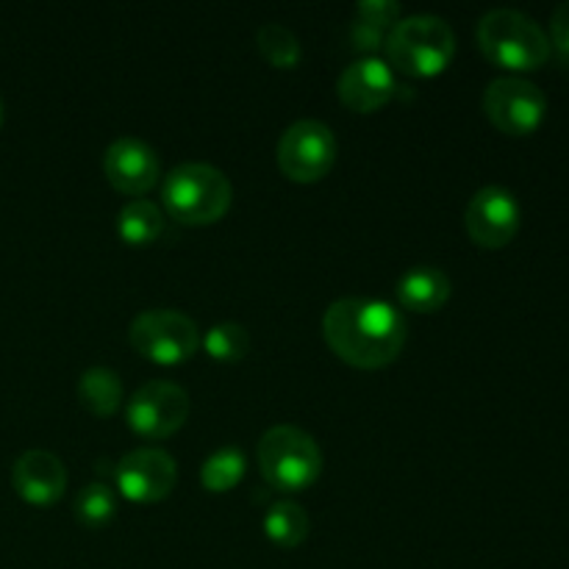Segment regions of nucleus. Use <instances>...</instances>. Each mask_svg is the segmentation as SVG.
Here are the masks:
<instances>
[{
  "label": "nucleus",
  "mask_w": 569,
  "mask_h": 569,
  "mask_svg": "<svg viewBox=\"0 0 569 569\" xmlns=\"http://www.w3.org/2000/svg\"><path fill=\"white\" fill-rule=\"evenodd\" d=\"M328 348L359 370H381L403 350L409 326L392 303L376 298H342L322 315Z\"/></svg>",
  "instance_id": "f257e3e1"
},
{
  "label": "nucleus",
  "mask_w": 569,
  "mask_h": 569,
  "mask_svg": "<svg viewBox=\"0 0 569 569\" xmlns=\"http://www.w3.org/2000/svg\"><path fill=\"white\" fill-rule=\"evenodd\" d=\"M167 214L183 226H211L231 209L233 187L228 176L203 161L172 167L161 187Z\"/></svg>",
  "instance_id": "f03ea898"
},
{
  "label": "nucleus",
  "mask_w": 569,
  "mask_h": 569,
  "mask_svg": "<svg viewBox=\"0 0 569 569\" xmlns=\"http://www.w3.org/2000/svg\"><path fill=\"white\" fill-rule=\"evenodd\" d=\"M387 59L395 70L415 78L439 76L456 56V33L437 14H411L387 31Z\"/></svg>",
  "instance_id": "7ed1b4c3"
},
{
  "label": "nucleus",
  "mask_w": 569,
  "mask_h": 569,
  "mask_svg": "<svg viewBox=\"0 0 569 569\" xmlns=\"http://www.w3.org/2000/svg\"><path fill=\"white\" fill-rule=\"evenodd\" d=\"M478 44L492 64L537 70L550 59V39L533 17L517 9H492L478 20Z\"/></svg>",
  "instance_id": "20e7f679"
},
{
  "label": "nucleus",
  "mask_w": 569,
  "mask_h": 569,
  "mask_svg": "<svg viewBox=\"0 0 569 569\" xmlns=\"http://www.w3.org/2000/svg\"><path fill=\"white\" fill-rule=\"evenodd\" d=\"M259 467L278 492H303L320 478L322 450L298 426H272L259 442Z\"/></svg>",
  "instance_id": "39448f33"
},
{
  "label": "nucleus",
  "mask_w": 569,
  "mask_h": 569,
  "mask_svg": "<svg viewBox=\"0 0 569 569\" xmlns=\"http://www.w3.org/2000/svg\"><path fill=\"white\" fill-rule=\"evenodd\" d=\"M128 342L148 361L161 367H172L187 361L198 350L200 331L198 322L176 309L142 311L128 328Z\"/></svg>",
  "instance_id": "423d86ee"
},
{
  "label": "nucleus",
  "mask_w": 569,
  "mask_h": 569,
  "mask_svg": "<svg viewBox=\"0 0 569 569\" xmlns=\"http://www.w3.org/2000/svg\"><path fill=\"white\" fill-rule=\"evenodd\" d=\"M278 167L298 183H315L331 172L337 161V137L320 120H298L278 139Z\"/></svg>",
  "instance_id": "0eeeda50"
},
{
  "label": "nucleus",
  "mask_w": 569,
  "mask_h": 569,
  "mask_svg": "<svg viewBox=\"0 0 569 569\" xmlns=\"http://www.w3.org/2000/svg\"><path fill=\"white\" fill-rule=\"evenodd\" d=\"M483 111L509 137H528L537 131L548 111V98L533 81L520 76L495 78L483 92Z\"/></svg>",
  "instance_id": "6e6552de"
},
{
  "label": "nucleus",
  "mask_w": 569,
  "mask_h": 569,
  "mask_svg": "<svg viewBox=\"0 0 569 569\" xmlns=\"http://www.w3.org/2000/svg\"><path fill=\"white\" fill-rule=\"evenodd\" d=\"M189 409L192 403H189L187 389L172 381H148L128 400L126 420L128 428L139 437L164 439L181 431Z\"/></svg>",
  "instance_id": "1a4fd4ad"
},
{
  "label": "nucleus",
  "mask_w": 569,
  "mask_h": 569,
  "mask_svg": "<svg viewBox=\"0 0 569 569\" xmlns=\"http://www.w3.org/2000/svg\"><path fill=\"white\" fill-rule=\"evenodd\" d=\"M114 478L120 492L133 503H159L176 489L178 467L164 450L137 448L117 461Z\"/></svg>",
  "instance_id": "9d476101"
},
{
  "label": "nucleus",
  "mask_w": 569,
  "mask_h": 569,
  "mask_svg": "<svg viewBox=\"0 0 569 569\" xmlns=\"http://www.w3.org/2000/svg\"><path fill=\"white\" fill-rule=\"evenodd\" d=\"M520 203L506 187L489 183L478 189L465 209V226L472 242L481 248H503L520 228Z\"/></svg>",
  "instance_id": "9b49d317"
},
{
  "label": "nucleus",
  "mask_w": 569,
  "mask_h": 569,
  "mask_svg": "<svg viewBox=\"0 0 569 569\" xmlns=\"http://www.w3.org/2000/svg\"><path fill=\"white\" fill-rule=\"evenodd\" d=\"M103 172L114 189L126 194H144L159 181V153L139 137H120L106 148Z\"/></svg>",
  "instance_id": "f8f14e48"
},
{
  "label": "nucleus",
  "mask_w": 569,
  "mask_h": 569,
  "mask_svg": "<svg viewBox=\"0 0 569 569\" xmlns=\"http://www.w3.org/2000/svg\"><path fill=\"white\" fill-rule=\"evenodd\" d=\"M398 92V78H395L389 61L370 56L359 59L339 76V98L353 111L370 114L387 106Z\"/></svg>",
  "instance_id": "ddd939ff"
},
{
  "label": "nucleus",
  "mask_w": 569,
  "mask_h": 569,
  "mask_svg": "<svg viewBox=\"0 0 569 569\" xmlns=\"http://www.w3.org/2000/svg\"><path fill=\"white\" fill-rule=\"evenodd\" d=\"M14 492L31 506H50L64 495L67 470L61 459L50 450L31 448L11 467Z\"/></svg>",
  "instance_id": "4468645a"
},
{
  "label": "nucleus",
  "mask_w": 569,
  "mask_h": 569,
  "mask_svg": "<svg viewBox=\"0 0 569 569\" xmlns=\"http://www.w3.org/2000/svg\"><path fill=\"white\" fill-rule=\"evenodd\" d=\"M450 278L448 272L433 264L411 267L398 281V303L403 309L417 311V315H433L442 309L450 298Z\"/></svg>",
  "instance_id": "2eb2a0df"
},
{
  "label": "nucleus",
  "mask_w": 569,
  "mask_h": 569,
  "mask_svg": "<svg viewBox=\"0 0 569 569\" xmlns=\"http://www.w3.org/2000/svg\"><path fill=\"white\" fill-rule=\"evenodd\" d=\"M78 400L94 417H109L122 403V381L111 367H89L78 378Z\"/></svg>",
  "instance_id": "dca6fc26"
},
{
  "label": "nucleus",
  "mask_w": 569,
  "mask_h": 569,
  "mask_svg": "<svg viewBox=\"0 0 569 569\" xmlns=\"http://www.w3.org/2000/svg\"><path fill=\"white\" fill-rule=\"evenodd\" d=\"M164 214L156 203L150 200H131L120 209V217H117V233H120L122 242L128 244H153L156 239L164 233Z\"/></svg>",
  "instance_id": "f3484780"
},
{
  "label": "nucleus",
  "mask_w": 569,
  "mask_h": 569,
  "mask_svg": "<svg viewBox=\"0 0 569 569\" xmlns=\"http://www.w3.org/2000/svg\"><path fill=\"white\" fill-rule=\"evenodd\" d=\"M309 515L295 500H281V503L270 506L264 515V533L272 545L278 548H298L309 537Z\"/></svg>",
  "instance_id": "a211bd4d"
},
{
  "label": "nucleus",
  "mask_w": 569,
  "mask_h": 569,
  "mask_svg": "<svg viewBox=\"0 0 569 569\" xmlns=\"http://www.w3.org/2000/svg\"><path fill=\"white\" fill-rule=\"evenodd\" d=\"M256 42H259V53L270 61L278 70H292L303 59V48H300V39L295 37L292 28H287L283 22H264V26L256 31Z\"/></svg>",
  "instance_id": "6ab92c4d"
},
{
  "label": "nucleus",
  "mask_w": 569,
  "mask_h": 569,
  "mask_svg": "<svg viewBox=\"0 0 569 569\" xmlns=\"http://www.w3.org/2000/svg\"><path fill=\"white\" fill-rule=\"evenodd\" d=\"M248 459L239 448H220L203 461L200 467V481L209 492H228L244 478Z\"/></svg>",
  "instance_id": "aec40b11"
},
{
  "label": "nucleus",
  "mask_w": 569,
  "mask_h": 569,
  "mask_svg": "<svg viewBox=\"0 0 569 569\" xmlns=\"http://www.w3.org/2000/svg\"><path fill=\"white\" fill-rule=\"evenodd\" d=\"M203 348L217 361H242L250 353V333L239 322H220L209 328Z\"/></svg>",
  "instance_id": "412c9836"
},
{
  "label": "nucleus",
  "mask_w": 569,
  "mask_h": 569,
  "mask_svg": "<svg viewBox=\"0 0 569 569\" xmlns=\"http://www.w3.org/2000/svg\"><path fill=\"white\" fill-rule=\"evenodd\" d=\"M117 498L106 483H89L76 498V517L87 528H100L114 517Z\"/></svg>",
  "instance_id": "4be33fe9"
},
{
  "label": "nucleus",
  "mask_w": 569,
  "mask_h": 569,
  "mask_svg": "<svg viewBox=\"0 0 569 569\" xmlns=\"http://www.w3.org/2000/svg\"><path fill=\"white\" fill-rule=\"evenodd\" d=\"M348 33H350V48H353L356 53H361V59L376 56V50L383 48V42H387V28L376 26V22L359 20V17L350 22Z\"/></svg>",
  "instance_id": "5701e85b"
},
{
  "label": "nucleus",
  "mask_w": 569,
  "mask_h": 569,
  "mask_svg": "<svg viewBox=\"0 0 569 569\" xmlns=\"http://www.w3.org/2000/svg\"><path fill=\"white\" fill-rule=\"evenodd\" d=\"M356 17L389 28L400 20V6L395 3V0H361V3L356 6Z\"/></svg>",
  "instance_id": "b1692460"
},
{
  "label": "nucleus",
  "mask_w": 569,
  "mask_h": 569,
  "mask_svg": "<svg viewBox=\"0 0 569 569\" xmlns=\"http://www.w3.org/2000/svg\"><path fill=\"white\" fill-rule=\"evenodd\" d=\"M550 48L559 50L565 59H569V0L556 6L553 17H550Z\"/></svg>",
  "instance_id": "393cba45"
},
{
  "label": "nucleus",
  "mask_w": 569,
  "mask_h": 569,
  "mask_svg": "<svg viewBox=\"0 0 569 569\" xmlns=\"http://www.w3.org/2000/svg\"><path fill=\"white\" fill-rule=\"evenodd\" d=\"M0 126H3V100H0Z\"/></svg>",
  "instance_id": "a878e982"
}]
</instances>
